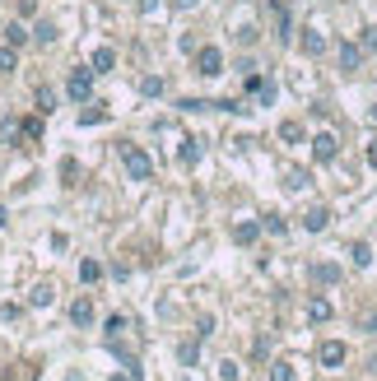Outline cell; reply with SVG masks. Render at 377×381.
<instances>
[{
    "mask_svg": "<svg viewBox=\"0 0 377 381\" xmlns=\"http://www.w3.org/2000/svg\"><path fill=\"white\" fill-rule=\"evenodd\" d=\"M122 163H126V177H131V182H149V177H154V158H149L140 144H126Z\"/></svg>",
    "mask_w": 377,
    "mask_h": 381,
    "instance_id": "cell-1",
    "label": "cell"
},
{
    "mask_svg": "<svg viewBox=\"0 0 377 381\" xmlns=\"http://www.w3.org/2000/svg\"><path fill=\"white\" fill-rule=\"evenodd\" d=\"M196 75H205V79L224 75V51L219 46H201V51H196Z\"/></svg>",
    "mask_w": 377,
    "mask_h": 381,
    "instance_id": "cell-2",
    "label": "cell"
},
{
    "mask_svg": "<svg viewBox=\"0 0 377 381\" xmlns=\"http://www.w3.org/2000/svg\"><path fill=\"white\" fill-rule=\"evenodd\" d=\"M65 93H70L75 103H89V93H94V70H75L70 84H65Z\"/></svg>",
    "mask_w": 377,
    "mask_h": 381,
    "instance_id": "cell-3",
    "label": "cell"
},
{
    "mask_svg": "<svg viewBox=\"0 0 377 381\" xmlns=\"http://www.w3.org/2000/svg\"><path fill=\"white\" fill-rule=\"evenodd\" d=\"M335 153H340V139L330 135V130H321V135H312V158H317V163H330Z\"/></svg>",
    "mask_w": 377,
    "mask_h": 381,
    "instance_id": "cell-4",
    "label": "cell"
},
{
    "mask_svg": "<svg viewBox=\"0 0 377 381\" xmlns=\"http://www.w3.org/2000/svg\"><path fill=\"white\" fill-rule=\"evenodd\" d=\"M317 358H321V367H340V363L349 358V349L340 344V339H326V344L317 349Z\"/></svg>",
    "mask_w": 377,
    "mask_h": 381,
    "instance_id": "cell-5",
    "label": "cell"
},
{
    "mask_svg": "<svg viewBox=\"0 0 377 381\" xmlns=\"http://www.w3.org/2000/svg\"><path fill=\"white\" fill-rule=\"evenodd\" d=\"M326 223H330V210H326V205H317V210L303 214V228H308V232H321Z\"/></svg>",
    "mask_w": 377,
    "mask_h": 381,
    "instance_id": "cell-6",
    "label": "cell"
},
{
    "mask_svg": "<svg viewBox=\"0 0 377 381\" xmlns=\"http://www.w3.org/2000/svg\"><path fill=\"white\" fill-rule=\"evenodd\" d=\"M299 46H303V51H308V56H321V51H326V37H321V33H317V28H303Z\"/></svg>",
    "mask_w": 377,
    "mask_h": 381,
    "instance_id": "cell-7",
    "label": "cell"
},
{
    "mask_svg": "<svg viewBox=\"0 0 377 381\" xmlns=\"http://www.w3.org/2000/svg\"><path fill=\"white\" fill-rule=\"evenodd\" d=\"M89 65H94V75H108L112 65H117V56H112V46H98L94 56H89Z\"/></svg>",
    "mask_w": 377,
    "mask_h": 381,
    "instance_id": "cell-8",
    "label": "cell"
},
{
    "mask_svg": "<svg viewBox=\"0 0 377 381\" xmlns=\"http://www.w3.org/2000/svg\"><path fill=\"white\" fill-rule=\"evenodd\" d=\"M70 321H75V325H89V321H94V303H89V298H75V303H70Z\"/></svg>",
    "mask_w": 377,
    "mask_h": 381,
    "instance_id": "cell-9",
    "label": "cell"
},
{
    "mask_svg": "<svg viewBox=\"0 0 377 381\" xmlns=\"http://www.w3.org/2000/svg\"><path fill=\"white\" fill-rule=\"evenodd\" d=\"M363 65V51L354 42H340V70H359Z\"/></svg>",
    "mask_w": 377,
    "mask_h": 381,
    "instance_id": "cell-10",
    "label": "cell"
},
{
    "mask_svg": "<svg viewBox=\"0 0 377 381\" xmlns=\"http://www.w3.org/2000/svg\"><path fill=\"white\" fill-rule=\"evenodd\" d=\"M312 279L317 284H340V265H326L321 260V265H312Z\"/></svg>",
    "mask_w": 377,
    "mask_h": 381,
    "instance_id": "cell-11",
    "label": "cell"
},
{
    "mask_svg": "<svg viewBox=\"0 0 377 381\" xmlns=\"http://www.w3.org/2000/svg\"><path fill=\"white\" fill-rule=\"evenodd\" d=\"M33 42H37V46H51V42H56V24H51V19H42V24L33 28Z\"/></svg>",
    "mask_w": 377,
    "mask_h": 381,
    "instance_id": "cell-12",
    "label": "cell"
},
{
    "mask_svg": "<svg viewBox=\"0 0 377 381\" xmlns=\"http://www.w3.org/2000/svg\"><path fill=\"white\" fill-rule=\"evenodd\" d=\"M10 70H19V46H0V75H10Z\"/></svg>",
    "mask_w": 377,
    "mask_h": 381,
    "instance_id": "cell-13",
    "label": "cell"
},
{
    "mask_svg": "<svg viewBox=\"0 0 377 381\" xmlns=\"http://www.w3.org/2000/svg\"><path fill=\"white\" fill-rule=\"evenodd\" d=\"M349 256H354V265H359V270H368V265H373V246H368V242H354V246H349Z\"/></svg>",
    "mask_w": 377,
    "mask_h": 381,
    "instance_id": "cell-14",
    "label": "cell"
},
{
    "mask_svg": "<svg viewBox=\"0 0 377 381\" xmlns=\"http://www.w3.org/2000/svg\"><path fill=\"white\" fill-rule=\"evenodd\" d=\"M233 237H237L242 246H251L256 237H261V223H237V228H233Z\"/></svg>",
    "mask_w": 377,
    "mask_h": 381,
    "instance_id": "cell-15",
    "label": "cell"
},
{
    "mask_svg": "<svg viewBox=\"0 0 377 381\" xmlns=\"http://www.w3.org/2000/svg\"><path fill=\"white\" fill-rule=\"evenodd\" d=\"M79 279H84V284H98V279H103V265H98V260H79Z\"/></svg>",
    "mask_w": 377,
    "mask_h": 381,
    "instance_id": "cell-16",
    "label": "cell"
},
{
    "mask_svg": "<svg viewBox=\"0 0 377 381\" xmlns=\"http://www.w3.org/2000/svg\"><path fill=\"white\" fill-rule=\"evenodd\" d=\"M308 316L312 321H330V303L326 298H312V303H308Z\"/></svg>",
    "mask_w": 377,
    "mask_h": 381,
    "instance_id": "cell-17",
    "label": "cell"
},
{
    "mask_svg": "<svg viewBox=\"0 0 377 381\" xmlns=\"http://www.w3.org/2000/svg\"><path fill=\"white\" fill-rule=\"evenodd\" d=\"M28 37H33V33L24 28V24H10V33H5V42H10V46H24Z\"/></svg>",
    "mask_w": 377,
    "mask_h": 381,
    "instance_id": "cell-18",
    "label": "cell"
},
{
    "mask_svg": "<svg viewBox=\"0 0 377 381\" xmlns=\"http://www.w3.org/2000/svg\"><path fill=\"white\" fill-rule=\"evenodd\" d=\"M280 139H284V144H299V139H303V126L299 121H284L280 126Z\"/></svg>",
    "mask_w": 377,
    "mask_h": 381,
    "instance_id": "cell-19",
    "label": "cell"
},
{
    "mask_svg": "<svg viewBox=\"0 0 377 381\" xmlns=\"http://www.w3.org/2000/svg\"><path fill=\"white\" fill-rule=\"evenodd\" d=\"M140 93H144V98H158V93H163V79H158V75H144L140 79Z\"/></svg>",
    "mask_w": 377,
    "mask_h": 381,
    "instance_id": "cell-20",
    "label": "cell"
},
{
    "mask_svg": "<svg viewBox=\"0 0 377 381\" xmlns=\"http://www.w3.org/2000/svg\"><path fill=\"white\" fill-rule=\"evenodd\" d=\"M51 293H56V289H51V284H37V289H33V298H28V303H33V307H47V303H51Z\"/></svg>",
    "mask_w": 377,
    "mask_h": 381,
    "instance_id": "cell-21",
    "label": "cell"
},
{
    "mask_svg": "<svg viewBox=\"0 0 377 381\" xmlns=\"http://www.w3.org/2000/svg\"><path fill=\"white\" fill-rule=\"evenodd\" d=\"M19 130H24V139H42V121H37V117H28V121H19Z\"/></svg>",
    "mask_w": 377,
    "mask_h": 381,
    "instance_id": "cell-22",
    "label": "cell"
},
{
    "mask_svg": "<svg viewBox=\"0 0 377 381\" xmlns=\"http://www.w3.org/2000/svg\"><path fill=\"white\" fill-rule=\"evenodd\" d=\"M79 121H84V126H98V121H108V112H103V107H84V112H79Z\"/></svg>",
    "mask_w": 377,
    "mask_h": 381,
    "instance_id": "cell-23",
    "label": "cell"
},
{
    "mask_svg": "<svg viewBox=\"0 0 377 381\" xmlns=\"http://www.w3.org/2000/svg\"><path fill=\"white\" fill-rule=\"evenodd\" d=\"M270 381H294V367L289 363H270Z\"/></svg>",
    "mask_w": 377,
    "mask_h": 381,
    "instance_id": "cell-24",
    "label": "cell"
},
{
    "mask_svg": "<svg viewBox=\"0 0 377 381\" xmlns=\"http://www.w3.org/2000/svg\"><path fill=\"white\" fill-rule=\"evenodd\" d=\"M196 158H201V139H187L182 144V163H196Z\"/></svg>",
    "mask_w": 377,
    "mask_h": 381,
    "instance_id": "cell-25",
    "label": "cell"
},
{
    "mask_svg": "<svg viewBox=\"0 0 377 381\" xmlns=\"http://www.w3.org/2000/svg\"><path fill=\"white\" fill-rule=\"evenodd\" d=\"M289 186H294V191H299V186H308V172L294 168V172H289Z\"/></svg>",
    "mask_w": 377,
    "mask_h": 381,
    "instance_id": "cell-26",
    "label": "cell"
},
{
    "mask_svg": "<svg viewBox=\"0 0 377 381\" xmlns=\"http://www.w3.org/2000/svg\"><path fill=\"white\" fill-rule=\"evenodd\" d=\"M219 377L224 381H237V363H219Z\"/></svg>",
    "mask_w": 377,
    "mask_h": 381,
    "instance_id": "cell-27",
    "label": "cell"
},
{
    "mask_svg": "<svg viewBox=\"0 0 377 381\" xmlns=\"http://www.w3.org/2000/svg\"><path fill=\"white\" fill-rule=\"evenodd\" d=\"M363 330H368V335H377V316H363Z\"/></svg>",
    "mask_w": 377,
    "mask_h": 381,
    "instance_id": "cell-28",
    "label": "cell"
},
{
    "mask_svg": "<svg viewBox=\"0 0 377 381\" xmlns=\"http://www.w3.org/2000/svg\"><path fill=\"white\" fill-rule=\"evenodd\" d=\"M368 163H373V168H377V144H368Z\"/></svg>",
    "mask_w": 377,
    "mask_h": 381,
    "instance_id": "cell-29",
    "label": "cell"
},
{
    "mask_svg": "<svg viewBox=\"0 0 377 381\" xmlns=\"http://www.w3.org/2000/svg\"><path fill=\"white\" fill-rule=\"evenodd\" d=\"M173 5H177V10H191V5H196V0H173Z\"/></svg>",
    "mask_w": 377,
    "mask_h": 381,
    "instance_id": "cell-30",
    "label": "cell"
},
{
    "mask_svg": "<svg viewBox=\"0 0 377 381\" xmlns=\"http://www.w3.org/2000/svg\"><path fill=\"white\" fill-rule=\"evenodd\" d=\"M373 121H377V103H373Z\"/></svg>",
    "mask_w": 377,
    "mask_h": 381,
    "instance_id": "cell-31",
    "label": "cell"
}]
</instances>
